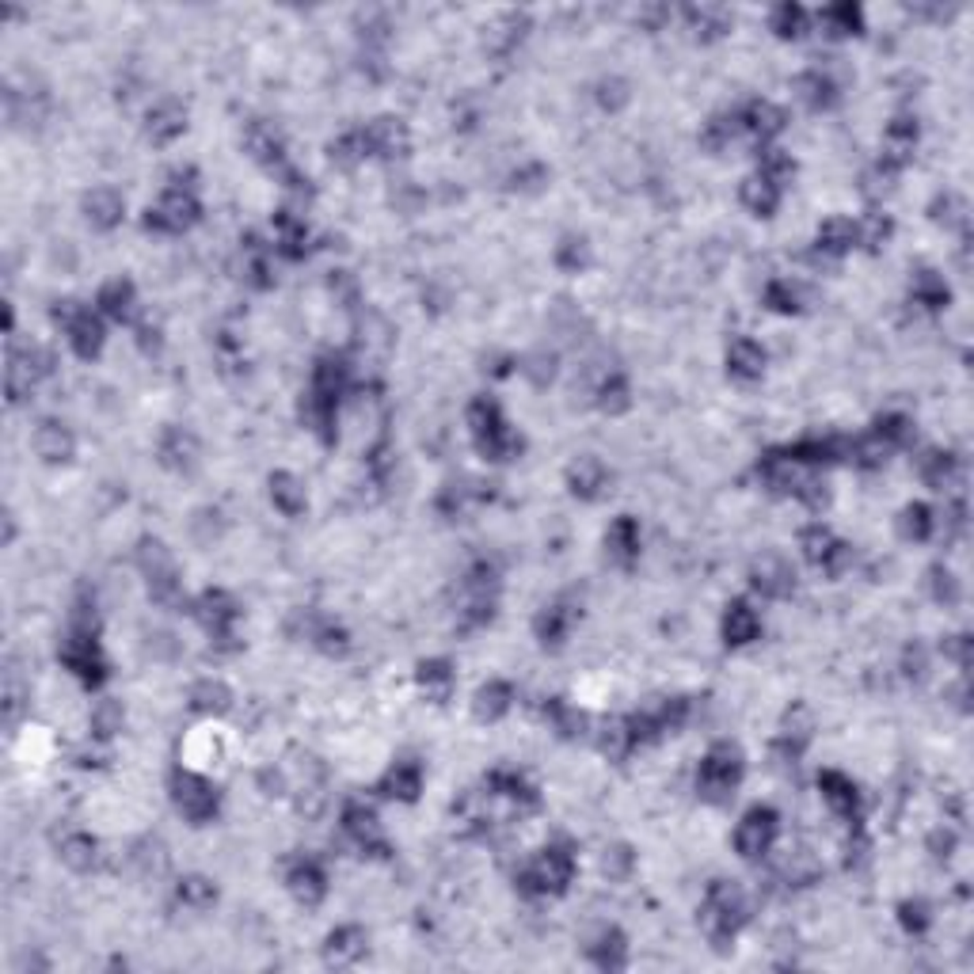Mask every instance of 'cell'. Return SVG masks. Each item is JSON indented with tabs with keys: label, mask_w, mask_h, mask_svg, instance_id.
I'll list each match as a JSON object with an SVG mask.
<instances>
[{
	"label": "cell",
	"mask_w": 974,
	"mask_h": 974,
	"mask_svg": "<svg viewBox=\"0 0 974 974\" xmlns=\"http://www.w3.org/2000/svg\"><path fill=\"white\" fill-rule=\"evenodd\" d=\"M176 804L187 819L202 822L218 811V792L202 777H194V772H176Z\"/></svg>",
	"instance_id": "cell-1"
},
{
	"label": "cell",
	"mask_w": 974,
	"mask_h": 974,
	"mask_svg": "<svg viewBox=\"0 0 974 974\" xmlns=\"http://www.w3.org/2000/svg\"><path fill=\"white\" fill-rule=\"evenodd\" d=\"M571 868H575V864H571V853L567 849H544L537 861L529 864L522 883H529L533 891H560V887L571 879Z\"/></svg>",
	"instance_id": "cell-2"
},
{
	"label": "cell",
	"mask_w": 974,
	"mask_h": 974,
	"mask_svg": "<svg viewBox=\"0 0 974 974\" xmlns=\"http://www.w3.org/2000/svg\"><path fill=\"white\" fill-rule=\"evenodd\" d=\"M735 780H739V754L730 750V747H715L705 757V765H700V784H705V792L720 796Z\"/></svg>",
	"instance_id": "cell-3"
},
{
	"label": "cell",
	"mask_w": 974,
	"mask_h": 974,
	"mask_svg": "<svg viewBox=\"0 0 974 974\" xmlns=\"http://www.w3.org/2000/svg\"><path fill=\"white\" fill-rule=\"evenodd\" d=\"M191 221H194V202H191V194H183L179 187L168 191L156 210H149V228H161V233H179V228Z\"/></svg>",
	"instance_id": "cell-4"
},
{
	"label": "cell",
	"mask_w": 974,
	"mask_h": 974,
	"mask_svg": "<svg viewBox=\"0 0 974 974\" xmlns=\"http://www.w3.org/2000/svg\"><path fill=\"white\" fill-rule=\"evenodd\" d=\"M772 834H777V819H772V811H750V814H747V822L739 826L735 845H739V853H742V856H757V853H765V849H769Z\"/></svg>",
	"instance_id": "cell-5"
},
{
	"label": "cell",
	"mask_w": 974,
	"mask_h": 974,
	"mask_svg": "<svg viewBox=\"0 0 974 974\" xmlns=\"http://www.w3.org/2000/svg\"><path fill=\"white\" fill-rule=\"evenodd\" d=\"M69 446H73V442H69V434L57 423L38 426V434H35L38 457H46V461H62V457H69Z\"/></svg>",
	"instance_id": "cell-6"
},
{
	"label": "cell",
	"mask_w": 974,
	"mask_h": 974,
	"mask_svg": "<svg viewBox=\"0 0 974 974\" xmlns=\"http://www.w3.org/2000/svg\"><path fill=\"white\" fill-rule=\"evenodd\" d=\"M119 213H122V198L114 194V191L99 187V191H92V194H88V218H92L95 225L111 228L114 221H119Z\"/></svg>",
	"instance_id": "cell-7"
},
{
	"label": "cell",
	"mask_w": 974,
	"mask_h": 974,
	"mask_svg": "<svg viewBox=\"0 0 974 974\" xmlns=\"http://www.w3.org/2000/svg\"><path fill=\"white\" fill-rule=\"evenodd\" d=\"M290 883H293V895L305 898V902H320V895H324V876H320V868L312 864V861L297 864Z\"/></svg>",
	"instance_id": "cell-8"
},
{
	"label": "cell",
	"mask_w": 974,
	"mask_h": 974,
	"mask_svg": "<svg viewBox=\"0 0 974 974\" xmlns=\"http://www.w3.org/2000/svg\"><path fill=\"white\" fill-rule=\"evenodd\" d=\"M822 796H826V804L834 807L838 814H849L856 807V792H853V784L838 777V772H826L822 777Z\"/></svg>",
	"instance_id": "cell-9"
},
{
	"label": "cell",
	"mask_w": 974,
	"mask_h": 974,
	"mask_svg": "<svg viewBox=\"0 0 974 974\" xmlns=\"http://www.w3.org/2000/svg\"><path fill=\"white\" fill-rule=\"evenodd\" d=\"M730 369H735L739 377H757L762 374V351L754 347L750 339H735L730 343Z\"/></svg>",
	"instance_id": "cell-10"
},
{
	"label": "cell",
	"mask_w": 974,
	"mask_h": 974,
	"mask_svg": "<svg viewBox=\"0 0 974 974\" xmlns=\"http://www.w3.org/2000/svg\"><path fill=\"white\" fill-rule=\"evenodd\" d=\"M183 130V111L176 103H161L153 114H149V134L156 141H168V137H176Z\"/></svg>",
	"instance_id": "cell-11"
},
{
	"label": "cell",
	"mask_w": 974,
	"mask_h": 974,
	"mask_svg": "<svg viewBox=\"0 0 974 974\" xmlns=\"http://www.w3.org/2000/svg\"><path fill=\"white\" fill-rule=\"evenodd\" d=\"M366 937L358 933V929H339V933H332V940H327V955L335 959V963H351V959L362 955V944Z\"/></svg>",
	"instance_id": "cell-12"
},
{
	"label": "cell",
	"mask_w": 974,
	"mask_h": 974,
	"mask_svg": "<svg viewBox=\"0 0 974 974\" xmlns=\"http://www.w3.org/2000/svg\"><path fill=\"white\" fill-rule=\"evenodd\" d=\"M270 495H275V503L285 514H297L301 507H305V487H301L293 476H275V480H270Z\"/></svg>",
	"instance_id": "cell-13"
},
{
	"label": "cell",
	"mask_w": 974,
	"mask_h": 974,
	"mask_svg": "<svg viewBox=\"0 0 974 974\" xmlns=\"http://www.w3.org/2000/svg\"><path fill=\"white\" fill-rule=\"evenodd\" d=\"M742 202H747L754 213H769L772 206H777V187H772L765 176L747 179V187H742Z\"/></svg>",
	"instance_id": "cell-14"
},
{
	"label": "cell",
	"mask_w": 974,
	"mask_h": 974,
	"mask_svg": "<svg viewBox=\"0 0 974 974\" xmlns=\"http://www.w3.org/2000/svg\"><path fill=\"white\" fill-rule=\"evenodd\" d=\"M510 708V689L503 681H491L487 689H480L476 697V712L483 715V720H495V715H503Z\"/></svg>",
	"instance_id": "cell-15"
},
{
	"label": "cell",
	"mask_w": 974,
	"mask_h": 974,
	"mask_svg": "<svg viewBox=\"0 0 974 974\" xmlns=\"http://www.w3.org/2000/svg\"><path fill=\"white\" fill-rule=\"evenodd\" d=\"M571 483H575V491L582 495H594L601 483H606V468H601L594 457H582V461L571 468Z\"/></svg>",
	"instance_id": "cell-16"
},
{
	"label": "cell",
	"mask_w": 974,
	"mask_h": 974,
	"mask_svg": "<svg viewBox=\"0 0 974 974\" xmlns=\"http://www.w3.org/2000/svg\"><path fill=\"white\" fill-rule=\"evenodd\" d=\"M191 700H194L198 712H221L228 705V689L221 681H202V685H194Z\"/></svg>",
	"instance_id": "cell-17"
},
{
	"label": "cell",
	"mask_w": 974,
	"mask_h": 974,
	"mask_svg": "<svg viewBox=\"0 0 974 974\" xmlns=\"http://www.w3.org/2000/svg\"><path fill=\"white\" fill-rule=\"evenodd\" d=\"M819 240H822V248H826V252H845V248H849V244L856 240V228H853L849 221L834 218V221H826V225H822Z\"/></svg>",
	"instance_id": "cell-18"
},
{
	"label": "cell",
	"mask_w": 974,
	"mask_h": 974,
	"mask_svg": "<svg viewBox=\"0 0 974 974\" xmlns=\"http://www.w3.org/2000/svg\"><path fill=\"white\" fill-rule=\"evenodd\" d=\"M384 788H389V796L411 799L415 792H419V769H415V765H396L389 772V780H384Z\"/></svg>",
	"instance_id": "cell-19"
},
{
	"label": "cell",
	"mask_w": 974,
	"mask_h": 974,
	"mask_svg": "<svg viewBox=\"0 0 974 974\" xmlns=\"http://www.w3.org/2000/svg\"><path fill=\"white\" fill-rule=\"evenodd\" d=\"M423 689L431 693L434 700H446V693H450V685H453V674L446 670V663H431V666H423Z\"/></svg>",
	"instance_id": "cell-20"
},
{
	"label": "cell",
	"mask_w": 974,
	"mask_h": 974,
	"mask_svg": "<svg viewBox=\"0 0 974 974\" xmlns=\"http://www.w3.org/2000/svg\"><path fill=\"white\" fill-rule=\"evenodd\" d=\"M130 301H134V293H130V285L126 282H111V285H103V293H99V305H103L111 317L130 312Z\"/></svg>",
	"instance_id": "cell-21"
},
{
	"label": "cell",
	"mask_w": 974,
	"mask_h": 974,
	"mask_svg": "<svg viewBox=\"0 0 974 974\" xmlns=\"http://www.w3.org/2000/svg\"><path fill=\"white\" fill-rule=\"evenodd\" d=\"M754 632H757V621H754V613L747 606H735L727 613V636L735 643H747Z\"/></svg>",
	"instance_id": "cell-22"
},
{
	"label": "cell",
	"mask_w": 974,
	"mask_h": 974,
	"mask_svg": "<svg viewBox=\"0 0 974 974\" xmlns=\"http://www.w3.org/2000/svg\"><path fill=\"white\" fill-rule=\"evenodd\" d=\"M62 856L73 868H88L92 864V856H95V845H92V838H84V834H73V838H65V845H62Z\"/></svg>",
	"instance_id": "cell-23"
},
{
	"label": "cell",
	"mask_w": 974,
	"mask_h": 974,
	"mask_svg": "<svg viewBox=\"0 0 974 974\" xmlns=\"http://www.w3.org/2000/svg\"><path fill=\"white\" fill-rule=\"evenodd\" d=\"M179 898L187 902V906L202 910V906H210V902H213V883H206V879H183L179 883Z\"/></svg>",
	"instance_id": "cell-24"
},
{
	"label": "cell",
	"mask_w": 974,
	"mask_h": 974,
	"mask_svg": "<svg viewBox=\"0 0 974 974\" xmlns=\"http://www.w3.org/2000/svg\"><path fill=\"white\" fill-rule=\"evenodd\" d=\"M609 549H613V556H621V560H624V556H632V549H636V525L628 522V518L609 529Z\"/></svg>",
	"instance_id": "cell-25"
},
{
	"label": "cell",
	"mask_w": 974,
	"mask_h": 974,
	"mask_svg": "<svg viewBox=\"0 0 974 974\" xmlns=\"http://www.w3.org/2000/svg\"><path fill=\"white\" fill-rule=\"evenodd\" d=\"M906 533L910 537H925L929 533V510L925 507H910L906 510Z\"/></svg>",
	"instance_id": "cell-26"
},
{
	"label": "cell",
	"mask_w": 974,
	"mask_h": 974,
	"mask_svg": "<svg viewBox=\"0 0 974 974\" xmlns=\"http://www.w3.org/2000/svg\"><path fill=\"white\" fill-rule=\"evenodd\" d=\"M567 244H571V248L560 255V263L575 270V267H582V263H586V248H582V240H567Z\"/></svg>",
	"instance_id": "cell-27"
}]
</instances>
